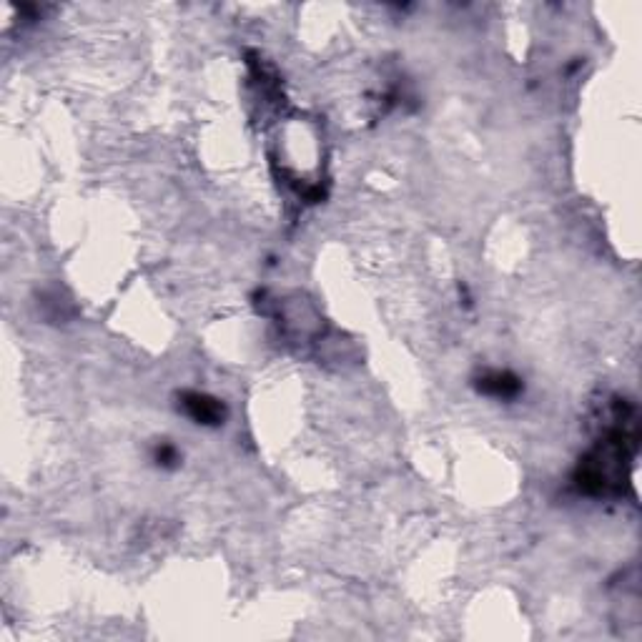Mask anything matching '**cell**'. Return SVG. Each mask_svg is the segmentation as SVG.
<instances>
[{"label": "cell", "instance_id": "3957f363", "mask_svg": "<svg viewBox=\"0 0 642 642\" xmlns=\"http://www.w3.org/2000/svg\"><path fill=\"white\" fill-rule=\"evenodd\" d=\"M153 462L161 469H176L181 462V452L171 442H161L153 447Z\"/></svg>", "mask_w": 642, "mask_h": 642}, {"label": "cell", "instance_id": "7a4b0ae2", "mask_svg": "<svg viewBox=\"0 0 642 642\" xmlns=\"http://www.w3.org/2000/svg\"><path fill=\"white\" fill-rule=\"evenodd\" d=\"M474 387H477L479 394L485 397L497 399V402H515L522 392H525V384L510 369H485L474 379Z\"/></svg>", "mask_w": 642, "mask_h": 642}, {"label": "cell", "instance_id": "6da1fadb", "mask_svg": "<svg viewBox=\"0 0 642 642\" xmlns=\"http://www.w3.org/2000/svg\"><path fill=\"white\" fill-rule=\"evenodd\" d=\"M179 409L199 427H224L229 419V407L224 399L206 392H181Z\"/></svg>", "mask_w": 642, "mask_h": 642}]
</instances>
